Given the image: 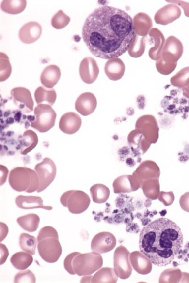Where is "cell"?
I'll use <instances>...</instances> for the list:
<instances>
[{
	"mask_svg": "<svg viewBox=\"0 0 189 283\" xmlns=\"http://www.w3.org/2000/svg\"><path fill=\"white\" fill-rule=\"evenodd\" d=\"M82 36L90 52L95 57L106 59L116 58L128 50L133 41V22L124 10L101 6L86 18Z\"/></svg>",
	"mask_w": 189,
	"mask_h": 283,
	"instance_id": "cell-1",
	"label": "cell"
},
{
	"mask_svg": "<svg viewBox=\"0 0 189 283\" xmlns=\"http://www.w3.org/2000/svg\"><path fill=\"white\" fill-rule=\"evenodd\" d=\"M183 243L180 227L166 218H159L150 223L143 228L139 235L140 251L158 266L171 263Z\"/></svg>",
	"mask_w": 189,
	"mask_h": 283,
	"instance_id": "cell-2",
	"label": "cell"
},
{
	"mask_svg": "<svg viewBox=\"0 0 189 283\" xmlns=\"http://www.w3.org/2000/svg\"><path fill=\"white\" fill-rule=\"evenodd\" d=\"M102 265V257L100 254L94 252L79 253L72 261L73 271L79 276L90 275L100 269Z\"/></svg>",
	"mask_w": 189,
	"mask_h": 283,
	"instance_id": "cell-3",
	"label": "cell"
},
{
	"mask_svg": "<svg viewBox=\"0 0 189 283\" xmlns=\"http://www.w3.org/2000/svg\"><path fill=\"white\" fill-rule=\"evenodd\" d=\"M62 205L67 207L73 214H80L86 211L90 203L88 194L80 190H69L64 192L61 197Z\"/></svg>",
	"mask_w": 189,
	"mask_h": 283,
	"instance_id": "cell-4",
	"label": "cell"
},
{
	"mask_svg": "<svg viewBox=\"0 0 189 283\" xmlns=\"http://www.w3.org/2000/svg\"><path fill=\"white\" fill-rule=\"evenodd\" d=\"M34 120L31 126L38 131L44 133L48 131L54 127L56 113L50 105L40 104L34 110Z\"/></svg>",
	"mask_w": 189,
	"mask_h": 283,
	"instance_id": "cell-5",
	"label": "cell"
},
{
	"mask_svg": "<svg viewBox=\"0 0 189 283\" xmlns=\"http://www.w3.org/2000/svg\"><path fill=\"white\" fill-rule=\"evenodd\" d=\"M130 253L123 245L115 249L113 255L114 269L117 276L122 279L128 278L132 271L130 260Z\"/></svg>",
	"mask_w": 189,
	"mask_h": 283,
	"instance_id": "cell-6",
	"label": "cell"
},
{
	"mask_svg": "<svg viewBox=\"0 0 189 283\" xmlns=\"http://www.w3.org/2000/svg\"><path fill=\"white\" fill-rule=\"evenodd\" d=\"M37 249L41 257L50 263L57 261L62 252L59 239L53 237L47 238L38 242Z\"/></svg>",
	"mask_w": 189,
	"mask_h": 283,
	"instance_id": "cell-7",
	"label": "cell"
},
{
	"mask_svg": "<svg viewBox=\"0 0 189 283\" xmlns=\"http://www.w3.org/2000/svg\"><path fill=\"white\" fill-rule=\"evenodd\" d=\"M35 170L39 179V185L37 192L44 190L53 182L56 175V166L52 159L46 157L36 165Z\"/></svg>",
	"mask_w": 189,
	"mask_h": 283,
	"instance_id": "cell-8",
	"label": "cell"
},
{
	"mask_svg": "<svg viewBox=\"0 0 189 283\" xmlns=\"http://www.w3.org/2000/svg\"><path fill=\"white\" fill-rule=\"evenodd\" d=\"M135 129L142 133L151 144L158 141L159 129L154 116L145 115L140 117L136 122Z\"/></svg>",
	"mask_w": 189,
	"mask_h": 283,
	"instance_id": "cell-9",
	"label": "cell"
},
{
	"mask_svg": "<svg viewBox=\"0 0 189 283\" xmlns=\"http://www.w3.org/2000/svg\"><path fill=\"white\" fill-rule=\"evenodd\" d=\"M9 183L14 190L18 192L26 191L31 183V176L28 168L17 167L10 171Z\"/></svg>",
	"mask_w": 189,
	"mask_h": 283,
	"instance_id": "cell-10",
	"label": "cell"
},
{
	"mask_svg": "<svg viewBox=\"0 0 189 283\" xmlns=\"http://www.w3.org/2000/svg\"><path fill=\"white\" fill-rule=\"evenodd\" d=\"M116 245L115 236L109 232H101L92 239L91 248L92 252L99 254L107 253L112 250Z\"/></svg>",
	"mask_w": 189,
	"mask_h": 283,
	"instance_id": "cell-11",
	"label": "cell"
},
{
	"mask_svg": "<svg viewBox=\"0 0 189 283\" xmlns=\"http://www.w3.org/2000/svg\"><path fill=\"white\" fill-rule=\"evenodd\" d=\"M132 175L139 181L141 186L142 183L148 179H159L160 170L157 164L152 160H145L142 162ZM141 188V187H140Z\"/></svg>",
	"mask_w": 189,
	"mask_h": 283,
	"instance_id": "cell-12",
	"label": "cell"
},
{
	"mask_svg": "<svg viewBox=\"0 0 189 283\" xmlns=\"http://www.w3.org/2000/svg\"><path fill=\"white\" fill-rule=\"evenodd\" d=\"M14 103L24 113L33 111L34 102L29 89L22 87H16L11 91Z\"/></svg>",
	"mask_w": 189,
	"mask_h": 283,
	"instance_id": "cell-13",
	"label": "cell"
},
{
	"mask_svg": "<svg viewBox=\"0 0 189 283\" xmlns=\"http://www.w3.org/2000/svg\"><path fill=\"white\" fill-rule=\"evenodd\" d=\"M113 191L116 194L135 191L141 187L138 179L132 175H123L116 178L113 182Z\"/></svg>",
	"mask_w": 189,
	"mask_h": 283,
	"instance_id": "cell-14",
	"label": "cell"
},
{
	"mask_svg": "<svg viewBox=\"0 0 189 283\" xmlns=\"http://www.w3.org/2000/svg\"><path fill=\"white\" fill-rule=\"evenodd\" d=\"M42 27L39 23L31 21L24 24L20 29L19 38L25 44H31L36 41L41 36Z\"/></svg>",
	"mask_w": 189,
	"mask_h": 283,
	"instance_id": "cell-15",
	"label": "cell"
},
{
	"mask_svg": "<svg viewBox=\"0 0 189 283\" xmlns=\"http://www.w3.org/2000/svg\"><path fill=\"white\" fill-rule=\"evenodd\" d=\"M99 69L95 60L91 57L84 58L79 66V74L82 80L87 84L93 83L97 78Z\"/></svg>",
	"mask_w": 189,
	"mask_h": 283,
	"instance_id": "cell-16",
	"label": "cell"
},
{
	"mask_svg": "<svg viewBox=\"0 0 189 283\" xmlns=\"http://www.w3.org/2000/svg\"><path fill=\"white\" fill-rule=\"evenodd\" d=\"M82 120L80 116L76 113L69 112L63 115L60 120V129L67 134H73L80 128Z\"/></svg>",
	"mask_w": 189,
	"mask_h": 283,
	"instance_id": "cell-17",
	"label": "cell"
},
{
	"mask_svg": "<svg viewBox=\"0 0 189 283\" xmlns=\"http://www.w3.org/2000/svg\"><path fill=\"white\" fill-rule=\"evenodd\" d=\"M97 101L95 96L91 92H84L77 99L75 107L81 115L87 116L92 113L96 109Z\"/></svg>",
	"mask_w": 189,
	"mask_h": 283,
	"instance_id": "cell-18",
	"label": "cell"
},
{
	"mask_svg": "<svg viewBox=\"0 0 189 283\" xmlns=\"http://www.w3.org/2000/svg\"><path fill=\"white\" fill-rule=\"evenodd\" d=\"M130 260L132 267L138 273L146 275L151 272L152 262L142 252L138 251L131 252Z\"/></svg>",
	"mask_w": 189,
	"mask_h": 283,
	"instance_id": "cell-19",
	"label": "cell"
},
{
	"mask_svg": "<svg viewBox=\"0 0 189 283\" xmlns=\"http://www.w3.org/2000/svg\"><path fill=\"white\" fill-rule=\"evenodd\" d=\"M16 205L23 209L42 208L47 210L52 209V207L44 206L42 199L39 196H27L19 195L15 199Z\"/></svg>",
	"mask_w": 189,
	"mask_h": 283,
	"instance_id": "cell-20",
	"label": "cell"
},
{
	"mask_svg": "<svg viewBox=\"0 0 189 283\" xmlns=\"http://www.w3.org/2000/svg\"><path fill=\"white\" fill-rule=\"evenodd\" d=\"M61 77L59 67L50 65L45 68L40 76L42 84L46 88L52 89L58 83Z\"/></svg>",
	"mask_w": 189,
	"mask_h": 283,
	"instance_id": "cell-21",
	"label": "cell"
},
{
	"mask_svg": "<svg viewBox=\"0 0 189 283\" xmlns=\"http://www.w3.org/2000/svg\"><path fill=\"white\" fill-rule=\"evenodd\" d=\"M20 142V153L26 155L36 146L38 138L35 132L29 129L23 133Z\"/></svg>",
	"mask_w": 189,
	"mask_h": 283,
	"instance_id": "cell-22",
	"label": "cell"
},
{
	"mask_svg": "<svg viewBox=\"0 0 189 283\" xmlns=\"http://www.w3.org/2000/svg\"><path fill=\"white\" fill-rule=\"evenodd\" d=\"M118 276L114 269L109 267H104L97 271L92 276L91 283H115Z\"/></svg>",
	"mask_w": 189,
	"mask_h": 283,
	"instance_id": "cell-23",
	"label": "cell"
},
{
	"mask_svg": "<svg viewBox=\"0 0 189 283\" xmlns=\"http://www.w3.org/2000/svg\"><path fill=\"white\" fill-rule=\"evenodd\" d=\"M141 188L146 198L152 200H156L160 192L159 179H150L144 181Z\"/></svg>",
	"mask_w": 189,
	"mask_h": 283,
	"instance_id": "cell-24",
	"label": "cell"
},
{
	"mask_svg": "<svg viewBox=\"0 0 189 283\" xmlns=\"http://www.w3.org/2000/svg\"><path fill=\"white\" fill-rule=\"evenodd\" d=\"M17 222L24 230L32 232L35 231L40 223L39 217L35 214H29L18 217Z\"/></svg>",
	"mask_w": 189,
	"mask_h": 283,
	"instance_id": "cell-25",
	"label": "cell"
},
{
	"mask_svg": "<svg viewBox=\"0 0 189 283\" xmlns=\"http://www.w3.org/2000/svg\"><path fill=\"white\" fill-rule=\"evenodd\" d=\"M29 253L18 252L15 253L10 258L12 265L18 270H25L32 263L33 257Z\"/></svg>",
	"mask_w": 189,
	"mask_h": 283,
	"instance_id": "cell-26",
	"label": "cell"
},
{
	"mask_svg": "<svg viewBox=\"0 0 189 283\" xmlns=\"http://www.w3.org/2000/svg\"><path fill=\"white\" fill-rule=\"evenodd\" d=\"M93 202L98 204L105 203L110 195L109 189L105 185L95 184L90 189Z\"/></svg>",
	"mask_w": 189,
	"mask_h": 283,
	"instance_id": "cell-27",
	"label": "cell"
},
{
	"mask_svg": "<svg viewBox=\"0 0 189 283\" xmlns=\"http://www.w3.org/2000/svg\"><path fill=\"white\" fill-rule=\"evenodd\" d=\"M27 5L25 0H5L1 3V9L4 12L10 14H17L23 11Z\"/></svg>",
	"mask_w": 189,
	"mask_h": 283,
	"instance_id": "cell-28",
	"label": "cell"
},
{
	"mask_svg": "<svg viewBox=\"0 0 189 283\" xmlns=\"http://www.w3.org/2000/svg\"><path fill=\"white\" fill-rule=\"evenodd\" d=\"M105 72L110 79H119L122 74V61L117 58L109 59L105 64Z\"/></svg>",
	"mask_w": 189,
	"mask_h": 283,
	"instance_id": "cell-29",
	"label": "cell"
},
{
	"mask_svg": "<svg viewBox=\"0 0 189 283\" xmlns=\"http://www.w3.org/2000/svg\"><path fill=\"white\" fill-rule=\"evenodd\" d=\"M57 95L54 89H47L39 86L34 92V98L38 105L46 101L50 106H52L56 99Z\"/></svg>",
	"mask_w": 189,
	"mask_h": 283,
	"instance_id": "cell-30",
	"label": "cell"
},
{
	"mask_svg": "<svg viewBox=\"0 0 189 283\" xmlns=\"http://www.w3.org/2000/svg\"><path fill=\"white\" fill-rule=\"evenodd\" d=\"M182 272L177 268H171L164 270L159 278L160 283H176L181 280Z\"/></svg>",
	"mask_w": 189,
	"mask_h": 283,
	"instance_id": "cell-31",
	"label": "cell"
},
{
	"mask_svg": "<svg viewBox=\"0 0 189 283\" xmlns=\"http://www.w3.org/2000/svg\"><path fill=\"white\" fill-rule=\"evenodd\" d=\"M19 244L21 249L25 252L32 255L35 254L37 242L34 236L23 233L19 237Z\"/></svg>",
	"mask_w": 189,
	"mask_h": 283,
	"instance_id": "cell-32",
	"label": "cell"
},
{
	"mask_svg": "<svg viewBox=\"0 0 189 283\" xmlns=\"http://www.w3.org/2000/svg\"><path fill=\"white\" fill-rule=\"evenodd\" d=\"M12 67L8 56L0 52V81L7 80L11 75Z\"/></svg>",
	"mask_w": 189,
	"mask_h": 283,
	"instance_id": "cell-33",
	"label": "cell"
},
{
	"mask_svg": "<svg viewBox=\"0 0 189 283\" xmlns=\"http://www.w3.org/2000/svg\"><path fill=\"white\" fill-rule=\"evenodd\" d=\"M70 21V18L62 10H59L52 17L51 25L53 28L61 29L65 28Z\"/></svg>",
	"mask_w": 189,
	"mask_h": 283,
	"instance_id": "cell-34",
	"label": "cell"
},
{
	"mask_svg": "<svg viewBox=\"0 0 189 283\" xmlns=\"http://www.w3.org/2000/svg\"><path fill=\"white\" fill-rule=\"evenodd\" d=\"M36 278L34 274L30 270H26L19 272L14 277L15 283H34Z\"/></svg>",
	"mask_w": 189,
	"mask_h": 283,
	"instance_id": "cell-35",
	"label": "cell"
},
{
	"mask_svg": "<svg viewBox=\"0 0 189 283\" xmlns=\"http://www.w3.org/2000/svg\"><path fill=\"white\" fill-rule=\"evenodd\" d=\"M189 84V67L181 70L175 79L174 85L179 87H186Z\"/></svg>",
	"mask_w": 189,
	"mask_h": 283,
	"instance_id": "cell-36",
	"label": "cell"
},
{
	"mask_svg": "<svg viewBox=\"0 0 189 283\" xmlns=\"http://www.w3.org/2000/svg\"><path fill=\"white\" fill-rule=\"evenodd\" d=\"M49 237H53L59 239L58 232L52 226H44L39 231L37 238V241L39 242L43 239Z\"/></svg>",
	"mask_w": 189,
	"mask_h": 283,
	"instance_id": "cell-37",
	"label": "cell"
},
{
	"mask_svg": "<svg viewBox=\"0 0 189 283\" xmlns=\"http://www.w3.org/2000/svg\"><path fill=\"white\" fill-rule=\"evenodd\" d=\"M174 199V195L172 191H161L158 198V200L166 206L171 205L173 203Z\"/></svg>",
	"mask_w": 189,
	"mask_h": 283,
	"instance_id": "cell-38",
	"label": "cell"
},
{
	"mask_svg": "<svg viewBox=\"0 0 189 283\" xmlns=\"http://www.w3.org/2000/svg\"><path fill=\"white\" fill-rule=\"evenodd\" d=\"M28 169L31 176V183L29 188L26 192L27 193H32L38 190L39 185V179L36 172L29 168H28Z\"/></svg>",
	"mask_w": 189,
	"mask_h": 283,
	"instance_id": "cell-39",
	"label": "cell"
},
{
	"mask_svg": "<svg viewBox=\"0 0 189 283\" xmlns=\"http://www.w3.org/2000/svg\"><path fill=\"white\" fill-rule=\"evenodd\" d=\"M79 252H74L69 254L65 258L64 261V267L65 269L70 274L75 275L72 267V261L75 256Z\"/></svg>",
	"mask_w": 189,
	"mask_h": 283,
	"instance_id": "cell-40",
	"label": "cell"
},
{
	"mask_svg": "<svg viewBox=\"0 0 189 283\" xmlns=\"http://www.w3.org/2000/svg\"><path fill=\"white\" fill-rule=\"evenodd\" d=\"M179 204L183 210L189 213V192L185 193L180 197Z\"/></svg>",
	"mask_w": 189,
	"mask_h": 283,
	"instance_id": "cell-41",
	"label": "cell"
},
{
	"mask_svg": "<svg viewBox=\"0 0 189 283\" xmlns=\"http://www.w3.org/2000/svg\"><path fill=\"white\" fill-rule=\"evenodd\" d=\"M0 250L1 254L0 265H2L6 261L9 255V252L6 246L1 243H0Z\"/></svg>",
	"mask_w": 189,
	"mask_h": 283,
	"instance_id": "cell-42",
	"label": "cell"
},
{
	"mask_svg": "<svg viewBox=\"0 0 189 283\" xmlns=\"http://www.w3.org/2000/svg\"><path fill=\"white\" fill-rule=\"evenodd\" d=\"M0 171H1L0 185H2V184L6 182L7 174L8 173V170L6 167L1 165Z\"/></svg>",
	"mask_w": 189,
	"mask_h": 283,
	"instance_id": "cell-43",
	"label": "cell"
},
{
	"mask_svg": "<svg viewBox=\"0 0 189 283\" xmlns=\"http://www.w3.org/2000/svg\"><path fill=\"white\" fill-rule=\"evenodd\" d=\"M0 242H1L7 236L8 233V228L7 225L2 222H0Z\"/></svg>",
	"mask_w": 189,
	"mask_h": 283,
	"instance_id": "cell-44",
	"label": "cell"
},
{
	"mask_svg": "<svg viewBox=\"0 0 189 283\" xmlns=\"http://www.w3.org/2000/svg\"><path fill=\"white\" fill-rule=\"evenodd\" d=\"M83 276L81 279V283H91L92 276L86 275Z\"/></svg>",
	"mask_w": 189,
	"mask_h": 283,
	"instance_id": "cell-45",
	"label": "cell"
},
{
	"mask_svg": "<svg viewBox=\"0 0 189 283\" xmlns=\"http://www.w3.org/2000/svg\"><path fill=\"white\" fill-rule=\"evenodd\" d=\"M183 95L187 97H189V84L183 89Z\"/></svg>",
	"mask_w": 189,
	"mask_h": 283,
	"instance_id": "cell-46",
	"label": "cell"
}]
</instances>
